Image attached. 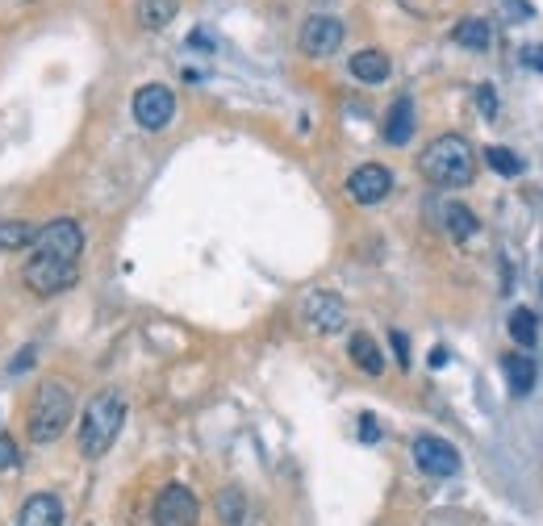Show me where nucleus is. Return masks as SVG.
Here are the masks:
<instances>
[{
    "label": "nucleus",
    "instance_id": "nucleus-1",
    "mask_svg": "<svg viewBox=\"0 0 543 526\" xmlns=\"http://www.w3.org/2000/svg\"><path fill=\"white\" fill-rule=\"evenodd\" d=\"M422 176L439 188H464L472 176H477V151L464 134H439L427 151L418 155Z\"/></svg>",
    "mask_w": 543,
    "mask_h": 526
},
{
    "label": "nucleus",
    "instance_id": "nucleus-2",
    "mask_svg": "<svg viewBox=\"0 0 543 526\" xmlns=\"http://www.w3.org/2000/svg\"><path fill=\"white\" fill-rule=\"evenodd\" d=\"M126 426V397L117 389H101L84 405V422H80V451L84 460H101L113 447L117 430Z\"/></svg>",
    "mask_w": 543,
    "mask_h": 526
},
{
    "label": "nucleus",
    "instance_id": "nucleus-3",
    "mask_svg": "<svg viewBox=\"0 0 543 526\" xmlns=\"http://www.w3.org/2000/svg\"><path fill=\"white\" fill-rule=\"evenodd\" d=\"M72 410H76V397L72 389L63 385V380H42L34 401H30V414H26V435L30 443L46 447V443H55L67 422H72Z\"/></svg>",
    "mask_w": 543,
    "mask_h": 526
},
{
    "label": "nucleus",
    "instance_id": "nucleus-4",
    "mask_svg": "<svg viewBox=\"0 0 543 526\" xmlns=\"http://www.w3.org/2000/svg\"><path fill=\"white\" fill-rule=\"evenodd\" d=\"M21 280L34 297H59L67 293L72 284L80 280V263H67V259H51V255H34L26 268H21Z\"/></svg>",
    "mask_w": 543,
    "mask_h": 526
},
{
    "label": "nucleus",
    "instance_id": "nucleus-5",
    "mask_svg": "<svg viewBox=\"0 0 543 526\" xmlns=\"http://www.w3.org/2000/svg\"><path fill=\"white\" fill-rule=\"evenodd\" d=\"M34 247H38V255L80 263V255H84V226L76 218H55V222L38 226Z\"/></svg>",
    "mask_w": 543,
    "mask_h": 526
},
{
    "label": "nucleus",
    "instance_id": "nucleus-6",
    "mask_svg": "<svg viewBox=\"0 0 543 526\" xmlns=\"http://www.w3.org/2000/svg\"><path fill=\"white\" fill-rule=\"evenodd\" d=\"M155 526H197L201 522V501L188 485H163L151 510Z\"/></svg>",
    "mask_w": 543,
    "mask_h": 526
},
{
    "label": "nucleus",
    "instance_id": "nucleus-7",
    "mask_svg": "<svg viewBox=\"0 0 543 526\" xmlns=\"http://www.w3.org/2000/svg\"><path fill=\"white\" fill-rule=\"evenodd\" d=\"M343 21L335 13H310L305 17V26H301V51L310 55V59H330L343 46Z\"/></svg>",
    "mask_w": 543,
    "mask_h": 526
},
{
    "label": "nucleus",
    "instance_id": "nucleus-8",
    "mask_svg": "<svg viewBox=\"0 0 543 526\" xmlns=\"http://www.w3.org/2000/svg\"><path fill=\"white\" fill-rule=\"evenodd\" d=\"M172 113H176V92L168 84H143L134 92V122L143 126V130H163L172 122Z\"/></svg>",
    "mask_w": 543,
    "mask_h": 526
},
{
    "label": "nucleus",
    "instance_id": "nucleus-9",
    "mask_svg": "<svg viewBox=\"0 0 543 526\" xmlns=\"http://www.w3.org/2000/svg\"><path fill=\"white\" fill-rule=\"evenodd\" d=\"M301 318L310 330L318 334H339L347 326V305L339 293H330V289H314L310 297L301 301Z\"/></svg>",
    "mask_w": 543,
    "mask_h": 526
},
{
    "label": "nucleus",
    "instance_id": "nucleus-10",
    "mask_svg": "<svg viewBox=\"0 0 543 526\" xmlns=\"http://www.w3.org/2000/svg\"><path fill=\"white\" fill-rule=\"evenodd\" d=\"M410 451H414V464L427 476H456L460 472V451L439 435H418Z\"/></svg>",
    "mask_w": 543,
    "mask_h": 526
},
{
    "label": "nucleus",
    "instance_id": "nucleus-11",
    "mask_svg": "<svg viewBox=\"0 0 543 526\" xmlns=\"http://www.w3.org/2000/svg\"><path fill=\"white\" fill-rule=\"evenodd\" d=\"M347 193H351V201H356V205H381V201L393 193L389 167H381V163L356 167V172L347 176Z\"/></svg>",
    "mask_w": 543,
    "mask_h": 526
},
{
    "label": "nucleus",
    "instance_id": "nucleus-12",
    "mask_svg": "<svg viewBox=\"0 0 543 526\" xmlns=\"http://www.w3.org/2000/svg\"><path fill=\"white\" fill-rule=\"evenodd\" d=\"M17 526H63V501L59 493H34L17 514Z\"/></svg>",
    "mask_w": 543,
    "mask_h": 526
},
{
    "label": "nucleus",
    "instance_id": "nucleus-13",
    "mask_svg": "<svg viewBox=\"0 0 543 526\" xmlns=\"http://www.w3.org/2000/svg\"><path fill=\"white\" fill-rule=\"evenodd\" d=\"M410 138H414V101L397 97L389 117H385V142H389V147H406Z\"/></svg>",
    "mask_w": 543,
    "mask_h": 526
},
{
    "label": "nucleus",
    "instance_id": "nucleus-14",
    "mask_svg": "<svg viewBox=\"0 0 543 526\" xmlns=\"http://www.w3.org/2000/svg\"><path fill=\"white\" fill-rule=\"evenodd\" d=\"M347 355H351V360H356V368L368 372V376H381V372H385V355H381V347H376L372 334H364V330H356V334L347 339Z\"/></svg>",
    "mask_w": 543,
    "mask_h": 526
},
{
    "label": "nucleus",
    "instance_id": "nucleus-15",
    "mask_svg": "<svg viewBox=\"0 0 543 526\" xmlns=\"http://www.w3.org/2000/svg\"><path fill=\"white\" fill-rule=\"evenodd\" d=\"M502 372H506V385H510L514 397L531 393V385H535V360H531V355H518V351L502 355Z\"/></svg>",
    "mask_w": 543,
    "mask_h": 526
},
{
    "label": "nucleus",
    "instance_id": "nucleus-16",
    "mask_svg": "<svg viewBox=\"0 0 543 526\" xmlns=\"http://www.w3.org/2000/svg\"><path fill=\"white\" fill-rule=\"evenodd\" d=\"M389 71H393V63H389L385 51H356L351 55V76L364 80V84H385Z\"/></svg>",
    "mask_w": 543,
    "mask_h": 526
},
{
    "label": "nucleus",
    "instance_id": "nucleus-17",
    "mask_svg": "<svg viewBox=\"0 0 543 526\" xmlns=\"http://www.w3.org/2000/svg\"><path fill=\"white\" fill-rule=\"evenodd\" d=\"M176 13H180V0H138V5H134V17H138V26H143V30L172 26Z\"/></svg>",
    "mask_w": 543,
    "mask_h": 526
},
{
    "label": "nucleus",
    "instance_id": "nucleus-18",
    "mask_svg": "<svg viewBox=\"0 0 543 526\" xmlns=\"http://www.w3.org/2000/svg\"><path fill=\"white\" fill-rule=\"evenodd\" d=\"M38 226L34 222H21V218H5L0 222V251H21V247H34Z\"/></svg>",
    "mask_w": 543,
    "mask_h": 526
},
{
    "label": "nucleus",
    "instance_id": "nucleus-19",
    "mask_svg": "<svg viewBox=\"0 0 543 526\" xmlns=\"http://www.w3.org/2000/svg\"><path fill=\"white\" fill-rule=\"evenodd\" d=\"M443 226H447L452 238H472L477 234V213H472L468 205H460V201H447L443 205Z\"/></svg>",
    "mask_w": 543,
    "mask_h": 526
},
{
    "label": "nucleus",
    "instance_id": "nucleus-20",
    "mask_svg": "<svg viewBox=\"0 0 543 526\" xmlns=\"http://www.w3.org/2000/svg\"><path fill=\"white\" fill-rule=\"evenodd\" d=\"M452 38H456L460 46H468V51H485L489 38H493V30H489V21H481V17H464L460 26L452 30Z\"/></svg>",
    "mask_w": 543,
    "mask_h": 526
},
{
    "label": "nucleus",
    "instance_id": "nucleus-21",
    "mask_svg": "<svg viewBox=\"0 0 543 526\" xmlns=\"http://www.w3.org/2000/svg\"><path fill=\"white\" fill-rule=\"evenodd\" d=\"M510 339L518 347H531L539 339V318L531 314V309H514V314H510Z\"/></svg>",
    "mask_w": 543,
    "mask_h": 526
},
{
    "label": "nucleus",
    "instance_id": "nucleus-22",
    "mask_svg": "<svg viewBox=\"0 0 543 526\" xmlns=\"http://www.w3.org/2000/svg\"><path fill=\"white\" fill-rule=\"evenodd\" d=\"M218 518H222V526H243L247 501H243L239 489H222V493H218Z\"/></svg>",
    "mask_w": 543,
    "mask_h": 526
},
{
    "label": "nucleus",
    "instance_id": "nucleus-23",
    "mask_svg": "<svg viewBox=\"0 0 543 526\" xmlns=\"http://www.w3.org/2000/svg\"><path fill=\"white\" fill-rule=\"evenodd\" d=\"M485 163H489L498 176H510V180L523 176V159H518L510 147H489V151H485Z\"/></svg>",
    "mask_w": 543,
    "mask_h": 526
},
{
    "label": "nucleus",
    "instance_id": "nucleus-24",
    "mask_svg": "<svg viewBox=\"0 0 543 526\" xmlns=\"http://www.w3.org/2000/svg\"><path fill=\"white\" fill-rule=\"evenodd\" d=\"M13 464H21V451H17V443L9 435H0V472L13 468Z\"/></svg>",
    "mask_w": 543,
    "mask_h": 526
},
{
    "label": "nucleus",
    "instance_id": "nucleus-25",
    "mask_svg": "<svg viewBox=\"0 0 543 526\" xmlns=\"http://www.w3.org/2000/svg\"><path fill=\"white\" fill-rule=\"evenodd\" d=\"M389 343H393V355H397V364L406 368V364H410V343H406V334H401V330H393V334H389Z\"/></svg>",
    "mask_w": 543,
    "mask_h": 526
},
{
    "label": "nucleus",
    "instance_id": "nucleus-26",
    "mask_svg": "<svg viewBox=\"0 0 543 526\" xmlns=\"http://www.w3.org/2000/svg\"><path fill=\"white\" fill-rule=\"evenodd\" d=\"M477 105H481V113H485V117L498 113V97H493V88H489V84H481V88H477Z\"/></svg>",
    "mask_w": 543,
    "mask_h": 526
},
{
    "label": "nucleus",
    "instance_id": "nucleus-27",
    "mask_svg": "<svg viewBox=\"0 0 543 526\" xmlns=\"http://www.w3.org/2000/svg\"><path fill=\"white\" fill-rule=\"evenodd\" d=\"M360 439H364V443H376V439H381V426H376V418H372V414H364V418H360Z\"/></svg>",
    "mask_w": 543,
    "mask_h": 526
},
{
    "label": "nucleus",
    "instance_id": "nucleus-28",
    "mask_svg": "<svg viewBox=\"0 0 543 526\" xmlns=\"http://www.w3.org/2000/svg\"><path fill=\"white\" fill-rule=\"evenodd\" d=\"M30 364H34V347H26V351H21L17 360H13V376H17V372H26Z\"/></svg>",
    "mask_w": 543,
    "mask_h": 526
},
{
    "label": "nucleus",
    "instance_id": "nucleus-29",
    "mask_svg": "<svg viewBox=\"0 0 543 526\" xmlns=\"http://www.w3.org/2000/svg\"><path fill=\"white\" fill-rule=\"evenodd\" d=\"M527 63H535L543 71V46H535V51H527Z\"/></svg>",
    "mask_w": 543,
    "mask_h": 526
},
{
    "label": "nucleus",
    "instance_id": "nucleus-30",
    "mask_svg": "<svg viewBox=\"0 0 543 526\" xmlns=\"http://www.w3.org/2000/svg\"><path fill=\"white\" fill-rule=\"evenodd\" d=\"M431 364H435V368H443V364H447V351H443V347H435V351H431Z\"/></svg>",
    "mask_w": 543,
    "mask_h": 526
}]
</instances>
